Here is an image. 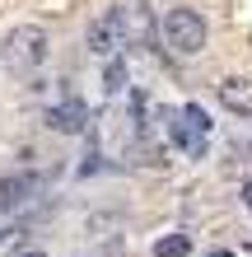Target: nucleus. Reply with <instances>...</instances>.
Masks as SVG:
<instances>
[{
	"label": "nucleus",
	"mask_w": 252,
	"mask_h": 257,
	"mask_svg": "<svg viewBox=\"0 0 252 257\" xmlns=\"http://www.w3.org/2000/svg\"><path fill=\"white\" fill-rule=\"evenodd\" d=\"M47 52H52L47 28L19 24V28L5 33V42H0V66H5L10 75H38L42 66H47Z\"/></svg>",
	"instance_id": "obj_1"
},
{
	"label": "nucleus",
	"mask_w": 252,
	"mask_h": 257,
	"mask_svg": "<svg viewBox=\"0 0 252 257\" xmlns=\"http://www.w3.org/2000/svg\"><path fill=\"white\" fill-rule=\"evenodd\" d=\"M164 42L173 56H201L205 52V19L187 5H173L164 14Z\"/></svg>",
	"instance_id": "obj_2"
},
{
	"label": "nucleus",
	"mask_w": 252,
	"mask_h": 257,
	"mask_svg": "<svg viewBox=\"0 0 252 257\" xmlns=\"http://www.w3.org/2000/svg\"><path fill=\"white\" fill-rule=\"evenodd\" d=\"M117 14H122V47H150V38H154L150 5H145V0H131V5L117 10Z\"/></svg>",
	"instance_id": "obj_3"
},
{
	"label": "nucleus",
	"mask_w": 252,
	"mask_h": 257,
	"mask_svg": "<svg viewBox=\"0 0 252 257\" xmlns=\"http://www.w3.org/2000/svg\"><path fill=\"white\" fill-rule=\"evenodd\" d=\"M38 192H42V183H38V173H28V169H19V173H5V178H0V206H5V210L28 206Z\"/></svg>",
	"instance_id": "obj_4"
},
{
	"label": "nucleus",
	"mask_w": 252,
	"mask_h": 257,
	"mask_svg": "<svg viewBox=\"0 0 252 257\" xmlns=\"http://www.w3.org/2000/svg\"><path fill=\"white\" fill-rule=\"evenodd\" d=\"M117 47H122V14L108 10V14H98V19L89 24V52L94 56H112Z\"/></svg>",
	"instance_id": "obj_5"
},
{
	"label": "nucleus",
	"mask_w": 252,
	"mask_h": 257,
	"mask_svg": "<svg viewBox=\"0 0 252 257\" xmlns=\"http://www.w3.org/2000/svg\"><path fill=\"white\" fill-rule=\"evenodd\" d=\"M215 98L224 103V112H233V117H252V80H243V75H229V80H219Z\"/></svg>",
	"instance_id": "obj_6"
},
{
	"label": "nucleus",
	"mask_w": 252,
	"mask_h": 257,
	"mask_svg": "<svg viewBox=\"0 0 252 257\" xmlns=\"http://www.w3.org/2000/svg\"><path fill=\"white\" fill-rule=\"evenodd\" d=\"M47 126L61 131V136H80L89 126V108H84L80 98H66V103H56V108L47 112Z\"/></svg>",
	"instance_id": "obj_7"
},
{
	"label": "nucleus",
	"mask_w": 252,
	"mask_h": 257,
	"mask_svg": "<svg viewBox=\"0 0 252 257\" xmlns=\"http://www.w3.org/2000/svg\"><path fill=\"white\" fill-rule=\"evenodd\" d=\"M187 252H191V238L187 234H164L154 243V257H187Z\"/></svg>",
	"instance_id": "obj_8"
},
{
	"label": "nucleus",
	"mask_w": 252,
	"mask_h": 257,
	"mask_svg": "<svg viewBox=\"0 0 252 257\" xmlns=\"http://www.w3.org/2000/svg\"><path fill=\"white\" fill-rule=\"evenodd\" d=\"M103 89H108V94H122V89H126V66L122 61H108V70H103Z\"/></svg>",
	"instance_id": "obj_9"
},
{
	"label": "nucleus",
	"mask_w": 252,
	"mask_h": 257,
	"mask_svg": "<svg viewBox=\"0 0 252 257\" xmlns=\"http://www.w3.org/2000/svg\"><path fill=\"white\" fill-rule=\"evenodd\" d=\"M205 257H233V252L229 248H215V252H205Z\"/></svg>",
	"instance_id": "obj_10"
},
{
	"label": "nucleus",
	"mask_w": 252,
	"mask_h": 257,
	"mask_svg": "<svg viewBox=\"0 0 252 257\" xmlns=\"http://www.w3.org/2000/svg\"><path fill=\"white\" fill-rule=\"evenodd\" d=\"M243 196H247V210H252V183H247V187H243Z\"/></svg>",
	"instance_id": "obj_11"
},
{
	"label": "nucleus",
	"mask_w": 252,
	"mask_h": 257,
	"mask_svg": "<svg viewBox=\"0 0 252 257\" xmlns=\"http://www.w3.org/2000/svg\"><path fill=\"white\" fill-rule=\"evenodd\" d=\"M19 257H42V252H19Z\"/></svg>",
	"instance_id": "obj_12"
},
{
	"label": "nucleus",
	"mask_w": 252,
	"mask_h": 257,
	"mask_svg": "<svg viewBox=\"0 0 252 257\" xmlns=\"http://www.w3.org/2000/svg\"><path fill=\"white\" fill-rule=\"evenodd\" d=\"M247 248H252V238H247Z\"/></svg>",
	"instance_id": "obj_13"
}]
</instances>
